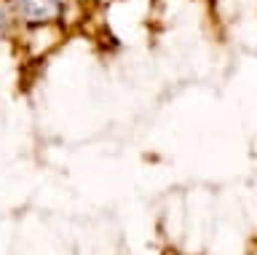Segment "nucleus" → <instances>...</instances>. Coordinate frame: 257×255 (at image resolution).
<instances>
[{"instance_id":"nucleus-1","label":"nucleus","mask_w":257,"mask_h":255,"mask_svg":"<svg viewBox=\"0 0 257 255\" xmlns=\"http://www.w3.org/2000/svg\"><path fill=\"white\" fill-rule=\"evenodd\" d=\"M11 11L24 27H48L64 17V0H11Z\"/></svg>"},{"instance_id":"nucleus-2","label":"nucleus","mask_w":257,"mask_h":255,"mask_svg":"<svg viewBox=\"0 0 257 255\" xmlns=\"http://www.w3.org/2000/svg\"><path fill=\"white\" fill-rule=\"evenodd\" d=\"M14 22V11H11V0H0V33H6Z\"/></svg>"}]
</instances>
